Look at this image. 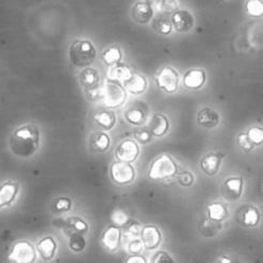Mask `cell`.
Instances as JSON below:
<instances>
[{
    "label": "cell",
    "mask_w": 263,
    "mask_h": 263,
    "mask_svg": "<svg viewBox=\"0 0 263 263\" xmlns=\"http://www.w3.org/2000/svg\"><path fill=\"white\" fill-rule=\"evenodd\" d=\"M40 133L33 125H25L17 128L11 138L12 151L18 156H30L39 146Z\"/></svg>",
    "instance_id": "obj_1"
},
{
    "label": "cell",
    "mask_w": 263,
    "mask_h": 263,
    "mask_svg": "<svg viewBox=\"0 0 263 263\" xmlns=\"http://www.w3.org/2000/svg\"><path fill=\"white\" fill-rule=\"evenodd\" d=\"M97 51L89 40H76L71 43L68 51L70 63L79 68L90 67L96 60Z\"/></svg>",
    "instance_id": "obj_2"
},
{
    "label": "cell",
    "mask_w": 263,
    "mask_h": 263,
    "mask_svg": "<svg viewBox=\"0 0 263 263\" xmlns=\"http://www.w3.org/2000/svg\"><path fill=\"white\" fill-rule=\"evenodd\" d=\"M176 174L177 164L167 154H163L155 159L148 170V177L153 180L170 179L176 176Z\"/></svg>",
    "instance_id": "obj_3"
},
{
    "label": "cell",
    "mask_w": 263,
    "mask_h": 263,
    "mask_svg": "<svg viewBox=\"0 0 263 263\" xmlns=\"http://www.w3.org/2000/svg\"><path fill=\"white\" fill-rule=\"evenodd\" d=\"M104 87V99L102 102L107 108L115 109L123 106L127 98V91L123 84L118 81H113L108 79L105 84L102 85Z\"/></svg>",
    "instance_id": "obj_4"
},
{
    "label": "cell",
    "mask_w": 263,
    "mask_h": 263,
    "mask_svg": "<svg viewBox=\"0 0 263 263\" xmlns=\"http://www.w3.org/2000/svg\"><path fill=\"white\" fill-rule=\"evenodd\" d=\"M179 72L172 66H164L158 71L156 76V84L159 90L164 93H176L179 86Z\"/></svg>",
    "instance_id": "obj_5"
},
{
    "label": "cell",
    "mask_w": 263,
    "mask_h": 263,
    "mask_svg": "<svg viewBox=\"0 0 263 263\" xmlns=\"http://www.w3.org/2000/svg\"><path fill=\"white\" fill-rule=\"evenodd\" d=\"M8 258L12 263H34L36 252L30 242L22 240L13 245Z\"/></svg>",
    "instance_id": "obj_6"
},
{
    "label": "cell",
    "mask_w": 263,
    "mask_h": 263,
    "mask_svg": "<svg viewBox=\"0 0 263 263\" xmlns=\"http://www.w3.org/2000/svg\"><path fill=\"white\" fill-rule=\"evenodd\" d=\"M110 174L113 181L121 185L133 182L136 177V171L133 164L122 161L113 162L110 168Z\"/></svg>",
    "instance_id": "obj_7"
},
{
    "label": "cell",
    "mask_w": 263,
    "mask_h": 263,
    "mask_svg": "<svg viewBox=\"0 0 263 263\" xmlns=\"http://www.w3.org/2000/svg\"><path fill=\"white\" fill-rule=\"evenodd\" d=\"M140 155V146L139 144L133 140L127 139L120 143L118 148L115 151V157L118 161L133 163L138 159Z\"/></svg>",
    "instance_id": "obj_8"
},
{
    "label": "cell",
    "mask_w": 263,
    "mask_h": 263,
    "mask_svg": "<svg viewBox=\"0 0 263 263\" xmlns=\"http://www.w3.org/2000/svg\"><path fill=\"white\" fill-rule=\"evenodd\" d=\"M171 23L173 28L179 33H187L191 31L195 21L193 14L187 10H177L175 13L172 14Z\"/></svg>",
    "instance_id": "obj_9"
},
{
    "label": "cell",
    "mask_w": 263,
    "mask_h": 263,
    "mask_svg": "<svg viewBox=\"0 0 263 263\" xmlns=\"http://www.w3.org/2000/svg\"><path fill=\"white\" fill-rule=\"evenodd\" d=\"M207 81L206 71L201 68H192L187 70L183 76V85L185 89L198 91Z\"/></svg>",
    "instance_id": "obj_10"
},
{
    "label": "cell",
    "mask_w": 263,
    "mask_h": 263,
    "mask_svg": "<svg viewBox=\"0 0 263 263\" xmlns=\"http://www.w3.org/2000/svg\"><path fill=\"white\" fill-rule=\"evenodd\" d=\"M162 240V235L159 228L155 225H146L141 231V241L143 242L144 248L153 251L157 248Z\"/></svg>",
    "instance_id": "obj_11"
},
{
    "label": "cell",
    "mask_w": 263,
    "mask_h": 263,
    "mask_svg": "<svg viewBox=\"0 0 263 263\" xmlns=\"http://www.w3.org/2000/svg\"><path fill=\"white\" fill-rule=\"evenodd\" d=\"M123 86L130 94L139 96L144 94L147 90L148 82L144 75L139 74V72H133V75L123 82Z\"/></svg>",
    "instance_id": "obj_12"
},
{
    "label": "cell",
    "mask_w": 263,
    "mask_h": 263,
    "mask_svg": "<svg viewBox=\"0 0 263 263\" xmlns=\"http://www.w3.org/2000/svg\"><path fill=\"white\" fill-rule=\"evenodd\" d=\"M224 156L220 153H209L204 156L199 163L200 170L207 176H214L220 171Z\"/></svg>",
    "instance_id": "obj_13"
},
{
    "label": "cell",
    "mask_w": 263,
    "mask_h": 263,
    "mask_svg": "<svg viewBox=\"0 0 263 263\" xmlns=\"http://www.w3.org/2000/svg\"><path fill=\"white\" fill-rule=\"evenodd\" d=\"M131 15H133V18L136 23L146 25L151 23L154 18V9L148 3L139 2L133 7Z\"/></svg>",
    "instance_id": "obj_14"
},
{
    "label": "cell",
    "mask_w": 263,
    "mask_h": 263,
    "mask_svg": "<svg viewBox=\"0 0 263 263\" xmlns=\"http://www.w3.org/2000/svg\"><path fill=\"white\" fill-rule=\"evenodd\" d=\"M197 124L203 128H214L220 124V114L210 107H204L197 113Z\"/></svg>",
    "instance_id": "obj_15"
},
{
    "label": "cell",
    "mask_w": 263,
    "mask_h": 263,
    "mask_svg": "<svg viewBox=\"0 0 263 263\" xmlns=\"http://www.w3.org/2000/svg\"><path fill=\"white\" fill-rule=\"evenodd\" d=\"M122 241V231L120 227L110 226L108 227L101 237V242L109 251H116Z\"/></svg>",
    "instance_id": "obj_16"
},
{
    "label": "cell",
    "mask_w": 263,
    "mask_h": 263,
    "mask_svg": "<svg viewBox=\"0 0 263 263\" xmlns=\"http://www.w3.org/2000/svg\"><path fill=\"white\" fill-rule=\"evenodd\" d=\"M170 130V121L165 115L157 113L149 122V131L153 137L161 138L165 136Z\"/></svg>",
    "instance_id": "obj_17"
},
{
    "label": "cell",
    "mask_w": 263,
    "mask_h": 263,
    "mask_svg": "<svg viewBox=\"0 0 263 263\" xmlns=\"http://www.w3.org/2000/svg\"><path fill=\"white\" fill-rule=\"evenodd\" d=\"M224 195L229 200H237L241 197L243 192V180L240 177L228 178L224 184Z\"/></svg>",
    "instance_id": "obj_18"
},
{
    "label": "cell",
    "mask_w": 263,
    "mask_h": 263,
    "mask_svg": "<svg viewBox=\"0 0 263 263\" xmlns=\"http://www.w3.org/2000/svg\"><path fill=\"white\" fill-rule=\"evenodd\" d=\"M18 193V184L15 181H7L0 185V208L9 206Z\"/></svg>",
    "instance_id": "obj_19"
},
{
    "label": "cell",
    "mask_w": 263,
    "mask_h": 263,
    "mask_svg": "<svg viewBox=\"0 0 263 263\" xmlns=\"http://www.w3.org/2000/svg\"><path fill=\"white\" fill-rule=\"evenodd\" d=\"M79 82L85 91L93 89L100 84V77L98 71L92 67L83 68L79 74Z\"/></svg>",
    "instance_id": "obj_20"
},
{
    "label": "cell",
    "mask_w": 263,
    "mask_h": 263,
    "mask_svg": "<svg viewBox=\"0 0 263 263\" xmlns=\"http://www.w3.org/2000/svg\"><path fill=\"white\" fill-rule=\"evenodd\" d=\"M111 145L110 137L102 133V131H97L91 136L90 139V146L91 149L95 153H106Z\"/></svg>",
    "instance_id": "obj_21"
},
{
    "label": "cell",
    "mask_w": 263,
    "mask_h": 263,
    "mask_svg": "<svg viewBox=\"0 0 263 263\" xmlns=\"http://www.w3.org/2000/svg\"><path fill=\"white\" fill-rule=\"evenodd\" d=\"M94 122L104 130H111L116 124V115L111 110H101L95 113Z\"/></svg>",
    "instance_id": "obj_22"
},
{
    "label": "cell",
    "mask_w": 263,
    "mask_h": 263,
    "mask_svg": "<svg viewBox=\"0 0 263 263\" xmlns=\"http://www.w3.org/2000/svg\"><path fill=\"white\" fill-rule=\"evenodd\" d=\"M134 70L131 69L126 64H116L114 66H111L108 70V78L113 81L118 82H124L126 81L131 75H133Z\"/></svg>",
    "instance_id": "obj_23"
},
{
    "label": "cell",
    "mask_w": 263,
    "mask_h": 263,
    "mask_svg": "<svg viewBox=\"0 0 263 263\" xmlns=\"http://www.w3.org/2000/svg\"><path fill=\"white\" fill-rule=\"evenodd\" d=\"M37 251L43 259L50 260L55 254L57 242L51 237L44 238L37 243Z\"/></svg>",
    "instance_id": "obj_24"
},
{
    "label": "cell",
    "mask_w": 263,
    "mask_h": 263,
    "mask_svg": "<svg viewBox=\"0 0 263 263\" xmlns=\"http://www.w3.org/2000/svg\"><path fill=\"white\" fill-rule=\"evenodd\" d=\"M123 59V51L118 46H112L107 48L101 54V61L107 66H114L121 63Z\"/></svg>",
    "instance_id": "obj_25"
},
{
    "label": "cell",
    "mask_w": 263,
    "mask_h": 263,
    "mask_svg": "<svg viewBox=\"0 0 263 263\" xmlns=\"http://www.w3.org/2000/svg\"><path fill=\"white\" fill-rule=\"evenodd\" d=\"M207 215L210 220H212L214 222L222 223L228 216V209L221 202H214L208 206Z\"/></svg>",
    "instance_id": "obj_26"
},
{
    "label": "cell",
    "mask_w": 263,
    "mask_h": 263,
    "mask_svg": "<svg viewBox=\"0 0 263 263\" xmlns=\"http://www.w3.org/2000/svg\"><path fill=\"white\" fill-rule=\"evenodd\" d=\"M66 230L69 233V236L71 235H83L89 229V226H87L86 222L80 217H70L66 221L65 223Z\"/></svg>",
    "instance_id": "obj_27"
},
{
    "label": "cell",
    "mask_w": 263,
    "mask_h": 263,
    "mask_svg": "<svg viewBox=\"0 0 263 263\" xmlns=\"http://www.w3.org/2000/svg\"><path fill=\"white\" fill-rule=\"evenodd\" d=\"M260 222V213L254 206H247L242 212V223L247 227H255Z\"/></svg>",
    "instance_id": "obj_28"
},
{
    "label": "cell",
    "mask_w": 263,
    "mask_h": 263,
    "mask_svg": "<svg viewBox=\"0 0 263 263\" xmlns=\"http://www.w3.org/2000/svg\"><path fill=\"white\" fill-rule=\"evenodd\" d=\"M199 230L204 237L211 238L217 235V233L222 230V223L214 222L207 217L204 218V220H202V222L200 223Z\"/></svg>",
    "instance_id": "obj_29"
},
{
    "label": "cell",
    "mask_w": 263,
    "mask_h": 263,
    "mask_svg": "<svg viewBox=\"0 0 263 263\" xmlns=\"http://www.w3.org/2000/svg\"><path fill=\"white\" fill-rule=\"evenodd\" d=\"M124 116L129 124L135 126H141L146 122V113L140 108L127 110Z\"/></svg>",
    "instance_id": "obj_30"
},
{
    "label": "cell",
    "mask_w": 263,
    "mask_h": 263,
    "mask_svg": "<svg viewBox=\"0 0 263 263\" xmlns=\"http://www.w3.org/2000/svg\"><path fill=\"white\" fill-rule=\"evenodd\" d=\"M153 28L156 32L161 35H170L173 32V25L167 17L161 16L153 21Z\"/></svg>",
    "instance_id": "obj_31"
},
{
    "label": "cell",
    "mask_w": 263,
    "mask_h": 263,
    "mask_svg": "<svg viewBox=\"0 0 263 263\" xmlns=\"http://www.w3.org/2000/svg\"><path fill=\"white\" fill-rule=\"evenodd\" d=\"M245 13L248 16L258 18L263 16V0H247L245 3Z\"/></svg>",
    "instance_id": "obj_32"
},
{
    "label": "cell",
    "mask_w": 263,
    "mask_h": 263,
    "mask_svg": "<svg viewBox=\"0 0 263 263\" xmlns=\"http://www.w3.org/2000/svg\"><path fill=\"white\" fill-rule=\"evenodd\" d=\"M110 220H111V222L113 223L114 226L123 227L129 222V216L123 209L118 208V209L113 210V212L111 213Z\"/></svg>",
    "instance_id": "obj_33"
},
{
    "label": "cell",
    "mask_w": 263,
    "mask_h": 263,
    "mask_svg": "<svg viewBox=\"0 0 263 263\" xmlns=\"http://www.w3.org/2000/svg\"><path fill=\"white\" fill-rule=\"evenodd\" d=\"M69 237L70 238H69L68 246L70 248V251L74 253L83 252L85 246H86V242H85L83 235H71Z\"/></svg>",
    "instance_id": "obj_34"
},
{
    "label": "cell",
    "mask_w": 263,
    "mask_h": 263,
    "mask_svg": "<svg viewBox=\"0 0 263 263\" xmlns=\"http://www.w3.org/2000/svg\"><path fill=\"white\" fill-rule=\"evenodd\" d=\"M247 137L255 146H260L263 144V128L262 127H251L247 131Z\"/></svg>",
    "instance_id": "obj_35"
},
{
    "label": "cell",
    "mask_w": 263,
    "mask_h": 263,
    "mask_svg": "<svg viewBox=\"0 0 263 263\" xmlns=\"http://www.w3.org/2000/svg\"><path fill=\"white\" fill-rule=\"evenodd\" d=\"M126 229L124 231V235L125 237L127 238H130V239H138L140 236H141V231H142V228H141V225L137 222H128L126 225H125Z\"/></svg>",
    "instance_id": "obj_36"
},
{
    "label": "cell",
    "mask_w": 263,
    "mask_h": 263,
    "mask_svg": "<svg viewBox=\"0 0 263 263\" xmlns=\"http://www.w3.org/2000/svg\"><path fill=\"white\" fill-rule=\"evenodd\" d=\"M85 93L87 99L92 102L102 101V99H104V87H102L101 84L93 87V89L85 91Z\"/></svg>",
    "instance_id": "obj_37"
},
{
    "label": "cell",
    "mask_w": 263,
    "mask_h": 263,
    "mask_svg": "<svg viewBox=\"0 0 263 263\" xmlns=\"http://www.w3.org/2000/svg\"><path fill=\"white\" fill-rule=\"evenodd\" d=\"M237 144L239 146V148L241 151H243L244 153H250L254 149L255 145L251 142V140L248 139L247 135L246 134H240L237 138Z\"/></svg>",
    "instance_id": "obj_38"
},
{
    "label": "cell",
    "mask_w": 263,
    "mask_h": 263,
    "mask_svg": "<svg viewBox=\"0 0 263 263\" xmlns=\"http://www.w3.org/2000/svg\"><path fill=\"white\" fill-rule=\"evenodd\" d=\"M159 6L161 8V11L165 14H173L179 10L177 0H162Z\"/></svg>",
    "instance_id": "obj_39"
},
{
    "label": "cell",
    "mask_w": 263,
    "mask_h": 263,
    "mask_svg": "<svg viewBox=\"0 0 263 263\" xmlns=\"http://www.w3.org/2000/svg\"><path fill=\"white\" fill-rule=\"evenodd\" d=\"M178 182L182 186H191L194 183V175L191 172L184 171L178 175Z\"/></svg>",
    "instance_id": "obj_40"
},
{
    "label": "cell",
    "mask_w": 263,
    "mask_h": 263,
    "mask_svg": "<svg viewBox=\"0 0 263 263\" xmlns=\"http://www.w3.org/2000/svg\"><path fill=\"white\" fill-rule=\"evenodd\" d=\"M152 263H176L173 257L166 252H158L154 255Z\"/></svg>",
    "instance_id": "obj_41"
},
{
    "label": "cell",
    "mask_w": 263,
    "mask_h": 263,
    "mask_svg": "<svg viewBox=\"0 0 263 263\" xmlns=\"http://www.w3.org/2000/svg\"><path fill=\"white\" fill-rule=\"evenodd\" d=\"M54 208L58 212H67L71 208V201L67 197H61L55 201Z\"/></svg>",
    "instance_id": "obj_42"
},
{
    "label": "cell",
    "mask_w": 263,
    "mask_h": 263,
    "mask_svg": "<svg viewBox=\"0 0 263 263\" xmlns=\"http://www.w3.org/2000/svg\"><path fill=\"white\" fill-rule=\"evenodd\" d=\"M135 138L141 144H146L152 140V134L149 129H139L135 133Z\"/></svg>",
    "instance_id": "obj_43"
},
{
    "label": "cell",
    "mask_w": 263,
    "mask_h": 263,
    "mask_svg": "<svg viewBox=\"0 0 263 263\" xmlns=\"http://www.w3.org/2000/svg\"><path fill=\"white\" fill-rule=\"evenodd\" d=\"M143 248L144 245L140 239H133L128 245V251L131 255H140V253L143 251Z\"/></svg>",
    "instance_id": "obj_44"
},
{
    "label": "cell",
    "mask_w": 263,
    "mask_h": 263,
    "mask_svg": "<svg viewBox=\"0 0 263 263\" xmlns=\"http://www.w3.org/2000/svg\"><path fill=\"white\" fill-rule=\"evenodd\" d=\"M125 263H147V260L141 255H133L127 258Z\"/></svg>",
    "instance_id": "obj_45"
},
{
    "label": "cell",
    "mask_w": 263,
    "mask_h": 263,
    "mask_svg": "<svg viewBox=\"0 0 263 263\" xmlns=\"http://www.w3.org/2000/svg\"><path fill=\"white\" fill-rule=\"evenodd\" d=\"M216 263H231V259L226 256H222L217 259Z\"/></svg>",
    "instance_id": "obj_46"
},
{
    "label": "cell",
    "mask_w": 263,
    "mask_h": 263,
    "mask_svg": "<svg viewBox=\"0 0 263 263\" xmlns=\"http://www.w3.org/2000/svg\"><path fill=\"white\" fill-rule=\"evenodd\" d=\"M149 5H154V6H159L160 4H161L162 0H147Z\"/></svg>",
    "instance_id": "obj_47"
}]
</instances>
